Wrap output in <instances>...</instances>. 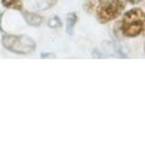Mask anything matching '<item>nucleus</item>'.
I'll list each match as a JSON object with an SVG mask.
<instances>
[{
  "instance_id": "nucleus-1",
  "label": "nucleus",
  "mask_w": 145,
  "mask_h": 153,
  "mask_svg": "<svg viewBox=\"0 0 145 153\" xmlns=\"http://www.w3.org/2000/svg\"><path fill=\"white\" fill-rule=\"evenodd\" d=\"M3 46L16 54H28L35 50V41L27 35H4Z\"/></svg>"
},
{
  "instance_id": "nucleus-2",
  "label": "nucleus",
  "mask_w": 145,
  "mask_h": 153,
  "mask_svg": "<svg viewBox=\"0 0 145 153\" xmlns=\"http://www.w3.org/2000/svg\"><path fill=\"white\" fill-rule=\"evenodd\" d=\"M122 31L128 37L138 36L144 30V12L140 9H133L125 13L122 21Z\"/></svg>"
},
{
  "instance_id": "nucleus-3",
  "label": "nucleus",
  "mask_w": 145,
  "mask_h": 153,
  "mask_svg": "<svg viewBox=\"0 0 145 153\" xmlns=\"http://www.w3.org/2000/svg\"><path fill=\"white\" fill-rule=\"evenodd\" d=\"M125 9V3L122 0H111L102 4V6L97 11V17L102 23L110 22L120 16V13Z\"/></svg>"
},
{
  "instance_id": "nucleus-4",
  "label": "nucleus",
  "mask_w": 145,
  "mask_h": 153,
  "mask_svg": "<svg viewBox=\"0 0 145 153\" xmlns=\"http://www.w3.org/2000/svg\"><path fill=\"white\" fill-rule=\"evenodd\" d=\"M57 1L58 0H29V3H30L29 6L34 11H44V10H49L52 6H55Z\"/></svg>"
},
{
  "instance_id": "nucleus-5",
  "label": "nucleus",
  "mask_w": 145,
  "mask_h": 153,
  "mask_svg": "<svg viewBox=\"0 0 145 153\" xmlns=\"http://www.w3.org/2000/svg\"><path fill=\"white\" fill-rule=\"evenodd\" d=\"M103 50L106 53V56H113V57H121L125 58L126 54L123 53V50L115 42H104Z\"/></svg>"
},
{
  "instance_id": "nucleus-6",
  "label": "nucleus",
  "mask_w": 145,
  "mask_h": 153,
  "mask_svg": "<svg viewBox=\"0 0 145 153\" xmlns=\"http://www.w3.org/2000/svg\"><path fill=\"white\" fill-rule=\"evenodd\" d=\"M23 18L27 22V24L31 25V27H39L43 23V17L39 16L35 12H23Z\"/></svg>"
},
{
  "instance_id": "nucleus-7",
  "label": "nucleus",
  "mask_w": 145,
  "mask_h": 153,
  "mask_svg": "<svg viewBox=\"0 0 145 153\" xmlns=\"http://www.w3.org/2000/svg\"><path fill=\"white\" fill-rule=\"evenodd\" d=\"M76 22H78V15L75 12H71L67 16V31L69 35H71L72 31H74Z\"/></svg>"
},
{
  "instance_id": "nucleus-8",
  "label": "nucleus",
  "mask_w": 145,
  "mask_h": 153,
  "mask_svg": "<svg viewBox=\"0 0 145 153\" xmlns=\"http://www.w3.org/2000/svg\"><path fill=\"white\" fill-rule=\"evenodd\" d=\"M1 3L7 9H12V10H22L23 9V4L21 0H1Z\"/></svg>"
},
{
  "instance_id": "nucleus-9",
  "label": "nucleus",
  "mask_w": 145,
  "mask_h": 153,
  "mask_svg": "<svg viewBox=\"0 0 145 153\" xmlns=\"http://www.w3.org/2000/svg\"><path fill=\"white\" fill-rule=\"evenodd\" d=\"M61 25H62L61 18L57 17V16L52 17V18L49 21V27H50V28H58V27H61Z\"/></svg>"
},
{
  "instance_id": "nucleus-10",
  "label": "nucleus",
  "mask_w": 145,
  "mask_h": 153,
  "mask_svg": "<svg viewBox=\"0 0 145 153\" xmlns=\"http://www.w3.org/2000/svg\"><path fill=\"white\" fill-rule=\"evenodd\" d=\"M41 58H56V56L53 53H43Z\"/></svg>"
},
{
  "instance_id": "nucleus-11",
  "label": "nucleus",
  "mask_w": 145,
  "mask_h": 153,
  "mask_svg": "<svg viewBox=\"0 0 145 153\" xmlns=\"http://www.w3.org/2000/svg\"><path fill=\"white\" fill-rule=\"evenodd\" d=\"M127 1H128V3H131V4H134V5H135V4H139V3H141L143 0H127Z\"/></svg>"
},
{
  "instance_id": "nucleus-12",
  "label": "nucleus",
  "mask_w": 145,
  "mask_h": 153,
  "mask_svg": "<svg viewBox=\"0 0 145 153\" xmlns=\"http://www.w3.org/2000/svg\"><path fill=\"white\" fill-rule=\"evenodd\" d=\"M99 1H100L102 4H104V3H106V1H108V0H99Z\"/></svg>"
}]
</instances>
